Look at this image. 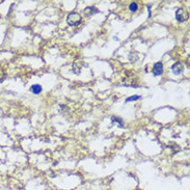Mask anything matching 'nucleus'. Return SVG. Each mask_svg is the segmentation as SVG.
<instances>
[{
	"instance_id": "obj_2",
	"label": "nucleus",
	"mask_w": 190,
	"mask_h": 190,
	"mask_svg": "<svg viewBox=\"0 0 190 190\" xmlns=\"http://www.w3.org/2000/svg\"><path fill=\"white\" fill-rule=\"evenodd\" d=\"M189 18V14L183 9H179L175 12V19L178 22H185Z\"/></svg>"
},
{
	"instance_id": "obj_3",
	"label": "nucleus",
	"mask_w": 190,
	"mask_h": 190,
	"mask_svg": "<svg viewBox=\"0 0 190 190\" xmlns=\"http://www.w3.org/2000/svg\"><path fill=\"white\" fill-rule=\"evenodd\" d=\"M162 73H163V63L161 61L155 63L154 67H153V74L155 76H160V75H162Z\"/></svg>"
},
{
	"instance_id": "obj_7",
	"label": "nucleus",
	"mask_w": 190,
	"mask_h": 190,
	"mask_svg": "<svg viewBox=\"0 0 190 190\" xmlns=\"http://www.w3.org/2000/svg\"><path fill=\"white\" fill-rule=\"evenodd\" d=\"M97 13H98V9L94 7H88L84 9V14L86 16H91V15H94V14H97Z\"/></svg>"
},
{
	"instance_id": "obj_4",
	"label": "nucleus",
	"mask_w": 190,
	"mask_h": 190,
	"mask_svg": "<svg viewBox=\"0 0 190 190\" xmlns=\"http://www.w3.org/2000/svg\"><path fill=\"white\" fill-rule=\"evenodd\" d=\"M171 70H173V75H180L183 73L184 71V68H183V65L181 62H175L173 67H171Z\"/></svg>"
},
{
	"instance_id": "obj_8",
	"label": "nucleus",
	"mask_w": 190,
	"mask_h": 190,
	"mask_svg": "<svg viewBox=\"0 0 190 190\" xmlns=\"http://www.w3.org/2000/svg\"><path fill=\"white\" fill-rule=\"evenodd\" d=\"M129 9H130V12H132V13H135V12H137V9H138V4L136 2L130 3Z\"/></svg>"
},
{
	"instance_id": "obj_6",
	"label": "nucleus",
	"mask_w": 190,
	"mask_h": 190,
	"mask_svg": "<svg viewBox=\"0 0 190 190\" xmlns=\"http://www.w3.org/2000/svg\"><path fill=\"white\" fill-rule=\"evenodd\" d=\"M42 91H43V88L40 84H33L31 87H30V91H31L32 94H34V95H38V94L42 93Z\"/></svg>"
},
{
	"instance_id": "obj_5",
	"label": "nucleus",
	"mask_w": 190,
	"mask_h": 190,
	"mask_svg": "<svg viewBox=\"0 0 190 190\" xmlns=\"http://www.w3.org/2000/svg\"><path fill=\"white\" fill-rule=\"evenodd\" d=\"M111 123L112 124H117L120 128H124L125 124H124V120H122L120 117H117V116H111Z\"/></svg>"
},
{
	"instance_id": "obj_1",
	"label": "nucleus",
	"mask_w": 190,
	"mask_h": 190,
	"mask_svg": "<svg viewBox=\"0 0 190 190\" xmlns=\"http://www.w3.org/2000/svg\"><path fill=\"white\" fill-rule=\"evenodd\" d=\"M82 21V17H81L80 14L78 13H71L68 15L67 17V23L70 26H76L79 25Z\"/></svg>"
},
{
	"instance_id": "obj_9",
	"label": "nucleus",
	"mask_w": 190,
	"mask_h": 190,
	"mask_svg": "<svg viewBox=\"0 0 190 190\" xmlns=\"http://www.w3.org/2000/svg\"><path fill=\"white\" fill-rule=\"evenodd\" d=\"M139 99H140V96H132V97H130V98H127L126 103L131 102V101H136V100H139Z\"/></svg>"
}]
</instances>
